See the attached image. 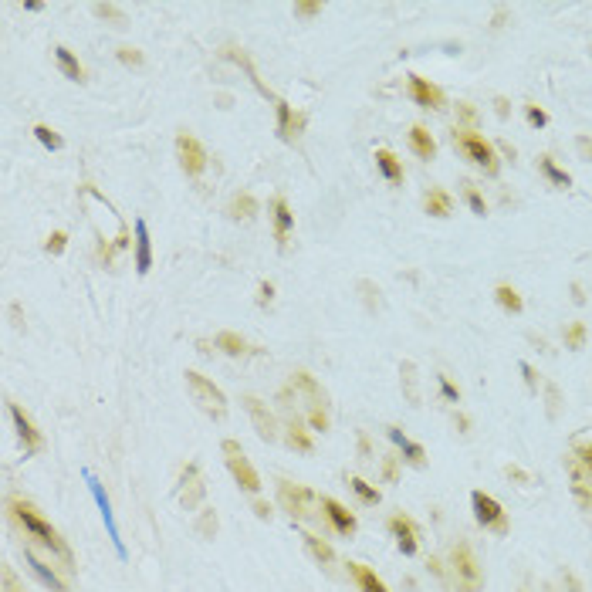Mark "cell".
<instances>
[{"label": "cell", "mask_w": 592, "mask_h": 592, "mask_svg": "<svg viewBox=\"0 0 592 592\" xmlns=\"http://www.w3.org/2000/svg\"><path fill=\"white\" fill-rule=\"evenodd\" d=\"M11 518L17 521V525L24 528V535L27 538H34V541H41L44 548L51 555H58L61 562H65V568H75V555H71V548H68V541L58 535V528L51 525V521H44V518L34 511V504H27V501H11Z\"/></svg>", "instance_id": "1"}, {"label": "cell", "mask_w": 592, "mask_h": 592, "mask_svg": "<svg viewBox=\"0 0 592 592\" xmlns=\"http://www.w3.org/2000/svg\"><path fill=\"white\" fill-rule=\"evenodd\" d=\"M453 146L463 159H471L474 166H481L488 176H498L501 173V159H498V146L488 142L477 129H463V126H453Z\"/></svg>", "instance_id": "2"}, {"label": "cell", "mask_w": 592, "mask_h": 592, "mask_svg": "<svg viewBox=\"0 0 592 592\" xmlns=\"http://www.w3.org/2000/svg\"><path fill=\"white\" fill-rule=\"evenodd\" d=\"M451 579L457 586V592H481L484 589V568L477 562L474 548L467 541H457L451 548Z\"/></svg>", "instance_id": "3"}, {"label": "cell", "mask_w": 592, "mask_h": 592, "mask_svg": "<svg viewBox=\"0 0 592 592\" xmlns=\"http://www.w3.org/2000/svg\"><path fill=\"white\" fill-rule=\"evenodd\" d=\"M291 389L301 393L305 399V413H308V423L311 430H328V396H325V389L315 383V376L305 373V369H298L291 373Z\"/></svg>", "instance_id": "4"}, {"label": "cell", "mask_w": 592, "mask_h": 592, "mask_svg": "<svg viewBox=\"0 0 592 592\" xmlns=\"http://www.w3.org/2000/svg\"><path fill=\"white\" fill-rule=\"evenodd\" d=\"M186 389H190V396L206 416H214V420H224L227 416V396L220 393V386L214 379H206L204 373H196V369H186Z\"/></svg>", "instance_id": "5"}, {"label": "cell", "mask_w": 592, "mask_h": 592, "mask_svg": "<svg viewBox=\"0 0 592 592\" xmlns=\"http://www.w3.org/2000/svg\"><path fill=\"white\" fill-rule=\"evenodd\" d=\"M220 453H224V463H227L231 477L237 481V488L247 491V494H258V491H261V477H258V471L251 467V461L244 457L241 443H237V440H224V443H220Z\"/></svg>", "instance_id": "6"}, {"label": "cell", "mask_w": 592, "mask_h": 592, "mask_svg": "<svg viewBox=\"0 0 592 592\" xmlns=\"http://www.w3.org/2000/svg\"><path fill=\"white\" fill-rule=\"evenodd\" d=\"M471 504H474V518H477V525H481V528H488V531H494V535H508V531H511L504 508L494 501L491 494L474 491V494H471Z\"/></svg>", "instance_id": "7"}, {"label": "cell", "mask_w": 592, "mask_h": 592, "mask_svg": "<svg viewBox=\"0 0 592 592\" xmlns=\"http://www.w3.org/2000/svg\"><path fill=\"white\" fill-rule=\"evenodd\" d=\"M278 501L281 508L291 515V521H305L311 515V501H315V494L308 488H301V484H291V481H278Z\"/></svg>", "instance_id": "8"}, {"label": "cell", "mask_w": 592, "mask_h": 592, "mask_svg": "<svg viewBox=\"0 0 592 592\" xmlns=\"http://www.w3.org/2000/svg\"><path fill=\"white\" fill-rule=\"evenodd\" d=\"M176 159H180V169L186 173V176H200V173L206 169V149H204V142L183 129L180 136H176Z\"/></svg>", "instance_id": "9"}, {"label": "cell", "mask_w": 592, "mask_h": 592, "mask_svg": "<svg viewBox=\"0 0 592 592\" xmlns=\"http://www.w3.org/2000/svg\"><path fill=\"white\" fill-rule=\"evenodd\" d=\"M241 403H244V410L251 413V423H254V430H258V437H261V440L274 443V440L281 437V433H278V420H274V413L268 410V403H264V399H258V396H244Z\"/></svg>", "instance_id": "10"}, {"label": "cell", "mask_w": 592, "mask_h": 592, "mask_svg": "<svg viewBox=\"0 0 592 592\" xmlns=\"http://www.w3.org/2000/svg\"><path fill=\"white\" fill-rule=\"evenodd\" d=\"M7 413H11L14 426H17V437H21V443H24V451H27V453L44 451V437H41V430L34 426V420H31V416L24 413V406H21V403H11V399H7Z\"/></svg>", "instance_id": "11"}, {"label": "cell", "mask_w": 592, "mask_h": 592, "mask_svg": "<svg viewBox=\"0 0 592 592\" xmlns=\"http://www.w3.org/2000/svg\"><path fill=\"white\" fill-rule=\"evenodd\" d=\"M204 477H200V467L196 463H186L180 474V501L186 511H194V508H200V501H204Z\"/></svg>", "instance_id": "12"}, {"label": "cell", "mask_w": 592, "mask_h": 592, "mask_svg": "<svg viewBox=\"0 0 592 592\" xmlns=\"http://www.w3.org/2000/svg\"><path fill=\"white\" fill-rule=\"evenodd\" d=\"M406 91H410V99L420 109H443V91L433 85V81H426L423 75H410V81H406Z\"/></svg>", "instance_id": "13"}, {"label": "cell", "mask_w": 592, "mask_h": 592, "mask_svg": "<svg viewBox=\"0 0 592 592\" xmlns=\"http://www.w3.org/2000/svg\"><path fill=\"white\" fill-rule=\"evenodd\" d=\"M322 515L328 518V525L338 531V535H356V528H359V521H356V515L348 511L346 504H338L335 498H322Z\"/></svg>", "instance_id": "14"}, {"label": "cell", "mask_w": 592, "mask_h": 592, "mask_svg": "<svg viewBox=\"0 0 592 592\" xmlns=\"http://www.w3.org/2000/svg\"><path fill=\"white\" fill-rule=\"evenodd\" d=\"M274 109H278V136H281L284 142H295L298 136L305 132V116H301V112H295V109L284 102V99H278V102H274Z\"/></svg>", "instance_id": "15"}, {"label": "cell", "mask_w": 592, "mask_h": 592, "mask_svg": "<svg viewBox=\"0 0 592 592\" xmlns=\"http://www.w3.org/2000/svg\"><path fill=\"white\" fill-rule=\"evenodd\" d=\"M386 528L393 531V538H396L399 552L403 555H416V538H420V528L413 525L406 515H393L386 521Z\"/></svg>", "instance_id": "16"}, {"label": "cell", "mask_w": 592, "mask_h": 592, "mask_svg": "<svg viewBox=\"0 0 592 592\" xmlns=\"http://www.w3.org/2000/svg\"><path fill=\"white\" fill-rule=\"evenodd\" d=\"M566 467H568V474H572V491H576V498H579L586 508H592V471L576 457V453L566 457Z\"/></svg>", "instance_id": "17"}, {"label": "cell", "mask_w": 592, "mask_h": 592, "mask_svg": "<svg viewBox=\"0 0 592 592\" xmlns=\"http://www.w3.org/2000/svg\"><path fill=\"white\" fill-rule=\"evenodd\" d=\"M271 224H274V241L284 244L288 234H291V227H295V214H291V206H288L284 196H274V200H271Z\"/></svg>", "instance_id": "18"}, {"label": "cell", "mask_w": 592, "mask_h": 592, "mask_svg": "<svg viewBox=\"0 0 592 592\" xmlns=\"http://www.w3.org/2000/svg\"><path fill=\"white\" fill-rule=\"evenodd\" d=\"M24 562H27V568H31V572H34V576H38V579L44 582V586H48L51 592H71V589H68V582L61 579L54 568H48V562H41V558L31 552V548H24Z\"/></svg>", "instance_id": "19"}, {"label": "cell", "mask_w": 592, "mask_h": 592, "mask_svg": "<svg viewBox=\"0 0 592 592\" xmlns=\"http://www.w3.org/2000/svg\"><path fill=\"white\" fill-rule=\"evenodd\" d=\"M153 268V237H149V227L146 220H136V271L139 274H149Z\"/></svg>", "instance_id": "20"}, {"label": "cell", "mask_w": 592, "mask_h": 592, "mask_svg": "<svg viewBox=\"0 0 592 592\" xmlns=\"http://www.w3.org/2000/svg\"><path fill=\"white\" fill-rule=\"evenodd\" d=\"M423 210L430 214V217H451L453 214V196L447 194V190H440V186H430L423 194Z\"/></svg>", "instance_id": "21"}, {"label": "cell", "mask_w": 592, "mask_h": 592, "mask_svg": "<svg viewBox=\"0 0 592 592\" xmlns=\"http://www.w3.org/2000/svg\"><path fill=\"white\" fill-rule=\"evenodd\" d=\"M348 576H352V582L359 586V592H389L386 582L379 579L369 566H362V562H348Z\"/></svg>", "instance_id": "22"}, {"label": "cell", "mask_w": 592, "mask_h": 592, "mask_svg": "<svg viewBox=\"0 0 592 592\" xmlns=\"http://www.w3.org/2000/svg\"><path fill=\"white\" fill-rule=\"evenodd\" d=\"M54 65H58V71H61L68 81H85V65H81L75 54L68 51L65 44H58V48H54Z\"/></svg>", "instance_id": "23"}, {"label": "cell", "mask_w": 592, "mask_h": 592, "mask_svg": "<svg viewBox=\"0 0 592 592\" xmlns=\"http://www.w3.org/2000/svg\"><path fill=\"white\" fill-rule=\"evenodd\" d=\"M410 149L420 156V159H426V163H430V159H437V139L430 136L426 126H413V129H410Z\"/></svg>", "instance_id": "24"}, {"label": "cell", "mask_w": 592, "mask_h": 592, "mask_svg": "<svg viewBox=\"0 0 592 592\" xmlns=\"http://www.w3.org/2000/svg\"><path fill=\"white\" fill-rule=\"evenodd\" d=\"M376 166H379V173L386 176L389 183H403V163H399V156L393 153V149H376Z\"/></svg>", "instance_id": "25"}, {"label": "cell", "mask_w": 592, "mask_h": 592, "mask_svg": "<svg viewBox=\"0 0 592 592\" xmlns=\"http://www.w3.org/2000/svg\"><path fill=\"white\" fill-rule=\"evenodd\" d=\"M227 214H231L234 220H254L258 217V200L247 194H234L231 196V204H227Z\"/></svg>", "instance_id": "26"}, {"label": "cell", "mask_w": 592, "mask_h": 592, "mask_svg": "<svg viewBox=\"0 0 592 592\" xmlns=\"http://www.w3.org/2000/svg\"><path fill=\"white\" fill-rule=\"evenodd\" d=\"M284 440H288V447H295V451H301V453H311L308 430H305V423H301V420H295V416L284 423Z\"/></svg>", "instance_id": "27"}, {"label": "cell", "mask_w": 592, "mask_h": 592, "mask_svg": "<svg viewBox=\"0 0 592 592\" xmlns=\"http://www.w3.org/2000/svg\"><path fill=\"white\" fill-rule=\"evenodd\" d=\"M389 440H393L399 451L406 453V461H410L413 467H423V463H426V451H423V447H420V443H413V440H406V437H403V433L396 430V426H389Z\"/></svg>", "instance_id": "28"}, {"label": "cell", "mask_w": 592, "mask_h": 592, "mask_svg": "<svg viewBox=\"0 0 592 592\" xmlns=\"http://www.w3.org/2000/svg\"><path fill=\"white\" fill-rule=\"evenodd\" d=\"M301 538H305V548L315 555V562H322V566H332L335 562V552L328 541H322L318 535H311V531H301Z\"/></svg>", "instance_id": "29"}, {"label": "cell", "mask_w": 592, "mask_h": 592, "mask_svg": "<svg viewBox=\"0 0 592 592\" xmlns=\"http://www.w3.org/2000/svg\"><path fill=\"white\" fill-rule=\"evenodd\" d=\"M538 169L548 176V180H552V186H558V190H568V186H572V176H568L566 169L555 166L552 156H538Z\"/></svg>", "instance_id": "30"}, {"label": "cell", "mask_w": 592, "mask_h": 592, "mask_svg": "<svg viewBox=\"0 0 592 592\" xmlns=\"http://www.w3.org/2000/svg\"><path fill=\"white\" fill-rule=\"evenodd\" d=\"M217 348H220V352H227V356H234V359H237V356H247V352H251L247 338H241L237 332H220V335H217Z\"/></svg>", "instance_id": "31"}, {"label": "cell", "mask_w": 592, "mask_h": 592, "mask_svg": "<svg viewBox=\"0 0 592 592\" xmlns=\"http://www.w3.org/2000/svg\"><path fill=\"white\" fill-rule=\"evenodd\" d=\"M91 14H95V17H102V21H109L112 27H129V17H126V11H122L119 4H95Z\"/></svg>", "instance_id": "32"}, {"label": "cell", "mask_w": 592, "mask_h": 592, "mask_svg": "<svg viewBox=\"0 0 592 592\" xmlns=\"http://www.w3.org/2000/svg\"><path fill=\"white\" fill-rule=\"evenodd\" d=\"M494 298H498V305H501L504 311H511V315H518V311L525 308V301H521V295H518L511 284H498L494 288Z\"/></svg>", "instance_id": "33"}, {"label": "cell", "mask_w": 592, "mask_h": 592, "mask_svg": "<svg viewBox=\"0 0 592 592\" xmlns=\"http://www.w3.org/2000/svg\"><path fill=\"white\" fill-rule=\"evenodd\" d=\"M461 186H463V200H467V206L474 210L477 217H488V200L481 196V190H477V186H474L471 180H463Z\"/></svg>", "instance_id": "34"}, {"label": "cell", "mask_w": 592, "mask_h": 592, "mask_svg": "<svg viewBox=\"0 0 592 592\" xmlns=\"http://www.w3.org/2000/svg\"><path fill=\"white\" fill-rule=\"evenodd\" d=\"M348 488L359 494L362 504H379V498H383L379 488H373V484H369V481H362V477H352V481H348Z\"/></svg>", "instance_id": "35"}, {"label": "cell", "mask_w": 592, "mask_h": 592, "mask_svg": "<svg viewBox=\"0 0 592 592\" xmlns=\"http://www.w3.org/2000/svg\"><path fill=\"white\" fill-rule=\"evenodd\" d=\"M34 136H38V142L44 146V149H54V153H58V149H65V139H61V136H58L51 126H44V122H38V126H34Z\"/></svg>", "instance_id": "36"}, {"label": "cell", "mask_w": 592, "mask_h": 592, "mask_svg": "<svg viewBox=\"0 0 592 592\" xmlns=\"http://www.w3.org/2000/svg\"><path fill=\"white\" fill-rule=\"evenodd\" d=\"M399 376H403V386H406L410 403L413 406H420V393H416V366H413V362H403V366H399Z\"/></svg>", "instance_id": "37"}, {"label": "cell", "mask_w": 592, "mask_h": 592, "mask_svg": "<svg viewBox=\"0 0 592 592\" xmlns=\"http://www.w3.org/2000/svg\"><path fill=\"white\" fill-rule=\"evenodd\" d=\"M586 335H589L586 322H572L566 332H562V338H566V348H582V346H586Z\"/></svg>", "instance_id": "38"}, {"label": "cell", "mask_w": 592, "mask_h": 592, "mask_svg": "<svg viewBox=\"0 0 592 592\" xmlns=\"http://www.w3.org/2000/svg\"><path fill=\"white\" fill-rule=\"evenodd\" d=\"M196 531H200L204 538H214V535H217V515H214V508H200V518H196Z\"/></svg>", "instance_id": "39"}, {"label": "cell", "mask_w": 592, "mask_h": 592, "mask_svg": "<svg viewBox=\"0 0 592 592\" xmlns=\"http://www.w3.org/2000/svg\"><path fill=\"white\" fill-rule=\"evenodd\" d=\"M116 58L126 68H142V51H139V48H132V44H122V48L116 51Z\"/></svg>", "instance_id": "40"}, {"label": "cell", "mask_w": 592, "mask_h": 592, "mask_svg": "<svg viewBox=\"0 0 592 592\" xmlns=\"http://www.w3.org/2000/svg\"><path fill=\"white\" fill-rule=\"evenodd\" d=\"M65 247H68V234L65 231H54V234H48V241H44V251L48 254H65Z\"/></svg>", "instance_id": "41"}, {"label": "cell", "mask_w": 592, "mask_h": 592, "mask_svg": "<svg viewBox=\"0 0 592 592\" xmlns=\"http://www.w3.org/2000/svg\"><path fill=\"white\" fill-rule=\"evenodd\" d=\"M525 116H528V126H535V129H545V126H548V112H545V109H538L535 102L525 105Z\"/></svg>", "instance_id": "42"}, {"label": "cell", "mask_w": 592, "mask_h": 592, "mask_svg": "<svg viewBox=\"0 0 592 592\" xmlns=\"http://www.w3.org/2000/svg\"><path fill=\"white\" fill-rule=\"evenodd\" d=\"M322 0H298L295 4V17H301V21H308V17H315V14H322Z\"/></svg>", "instance_id": "43"}, {"label": "cell", "mask_w": 592, "mask_h": 592, "mask_svg": "<svg viewBox=\"0 0 592 592\" xmlns=\"http://www.w3.org/2000/svg\"><path fill=\"white\" fill-rule=\"evenodd\" d=\"M4 592H27L21 582H17V576H14V568L7 566L4 568Z\"/></svg>", "instance_id": "44"}, {"label": "cell", "mask_w": 592, "mask_h": 592, "mask_svg": "<svg viewBox=\"0 0 592 592\" xmlns=\"http://www.w3.org/2000/svg\"><path fill=\"white\" fill-rule=\"evenodd\" d=\"M521 373H525V383H528V389H531V393H535V389H538V373H535V366H531V362H521Z\"/></svg>", "instance_id": "45"}, {"label": "cell", "mask_w": 592, "mask_h": 592, "mask_svg": "<svg viewBox=\"0 0 592 592\" xmlns=\"http://www.w3.org/2000/svg\"><path fill=\"white\" fill-rule=\"evenodd\" d=\"M576 149L582 159H592V136H576Z\"/></svg>", "instance_id": "46"}, {"label": "cell", "mask_w": 592, "mask_h": 592, "mask_svg": "<svg viewBox=\"0 0 592 592\" xmlns=\"http://www.w3.org/2000/svg\"><path fill=\"white\" fill-rule=\"evenodd\" d=\"M271 298H274V284H271V281H261V288H258V305H271Z\"/></svg>", "instance_id": "47"}, {"label": "cell", "mask_w": 592, "mask_h": 592, "mask_svg": "<svg viewBox=\"0 0 592 592\" xmlns=\"http://www.w3.org/2000/svg\"><path fill=\"white\" fill-rule=\"evenodd\" d=\"M396 461H403V457H386V461H383V477H386V481H396Z\"/></svg>", "instance_id": "48"}, {"label": "cell", "mask_w": 592, "mask_h": 592, "mask_svg": "<svg viewBox=\"0 0 592 592\" xmlns=\"http://www.w3.org/2000/svg\"><path fill=\"white\" fill-rule=\"evenodd\" d=\"M440 389H443V396H447V399H461V389L453 386L447 376H440Z\"/></svg>", "instance_id": "49"}, {"label": "cell", "mask_w": 592, "mask_h": 592, "mask_svg": "<svg viewBox=\"0 0 592 592\" xmlns=\"http://www.w3.org/2000/svg\"><path fill=\"white\" fill-rule=\"evenodd\" d=\"M494 112H498V119H508L511 116V102H508L504 95H498V99H494Z\"/></svg>", "instance_id": "50"}, {"label": "cell", "mask_w": 592, "mask_h": 592, "mask_svg": "<svg viewBox=\"0 0 592 592\" xmlns=\"http://www.w3.org/2000/svg\"><path fill=\"white\" fill-rule=\"evenodd\" d=\"M504 474H508V477H515L518 484H528V481H531V477H528L525 471H521V467H515V463H508V467H504Z\"/></svg>", "instance_id": "51"}, {"label": "cell", "mask_w": 592, "mask_h": 592, "mask_svg": "<svg viewBox=\"0 0 592 592\" xmlns=\"http://www.w3.org/2000/svg\"><path fill=\"white\" fill-rule=\"evenodd\" d=\"M576 457H579V461L592 471V443H586V447H576Z\"/></svg>", "instance_id": "52"}, {"label": "cell", "mask_w": 592, "mask_h": 592, "mask_svg": "<svg viewBox=\"0 0 592 592\" xmlns=\"http://www.w3.org/2000/svg\"><path fill=\"white\" fill-rule=\"evenodd\" d=\"M548 403H552V406H548V416H558V389L555 386H548Z\"/></svg>", "instance_id": "53"}, {"label": "cell", "mask_w": 592, "mask_h": 592, "mask_svg": "<svg viewBox=\"0 0 592 592\" xmlns=\"http://www.w3.org/2000/svg\"><path fill=\"white\" fill-rule=\"evenodd\" d=\"M254 515H258V518H271L274 511H271V504H268V501H254Z\"/></svg>", "instance_id": "54"}, {"label": "cell", "mask_w": 592, "mask_h": 592, "mask_svg": "<svg viewBox=\"0 0 592 592\" xmlns=\"http://www.w3.org/2000/svg\"><path fill=\"white\" fill-rule=\"evenodd\" d=\"M457 112L463 116V122H474V109H471L467 102H461V105H457Z\"/></svg>", "instance_id": "55"}, {"label": "cell", "mask_w": 592, "mask_h": 592, "mask_svg": "<svg viewBox=\"0 0 592 592\" xmlns=\"http://www.w3.org/2000/svg\"><path fill=\"white\" fill-rule=\"evenodd\" d=\"M498 149H501L508 159H515V146H511V142H498Z\"/></svg>", "instance_id": "56"}, {"label": "cell", "mask_w": 592, "mask_h": 592, "mask_svg": "<svg viewBox=\"0 0 592 592\" xmlns=\"http://www.w3.org/2000/svg\"><path fill=\"white\" fill-rule=\"evenodd\" d=\"M572 298H576V301H579V305H582V301H586V295H582V284H572Z\"/></svg>", "instance_id": "57"}, {"label": "cell", "mask_w": 592, "mask_h": 592, "mask_svg": "<svg viewBox=\"0 0 592 592\" xmlns=\"http://www.w3.org/2000/svg\"><path fill=\"white\" fill-rule=\"evenodd\" d=\"M41 7H44L41 0H27V4H24V11H41Z\"/></svg>", "instance_id": "58"}]
</instances>
